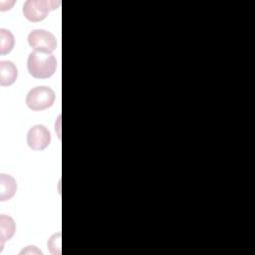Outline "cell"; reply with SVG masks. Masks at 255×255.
<instances>
[{
    "instance_id": "1",
    "label": "cell",
    "mask_w": 255,
    "mask_h": 255,
    "mask_svg": "<svg viewBox=\"0 0 255 255\" xmlns=\"http://www.w3.org/2000/svg\"><path fill=\"white\" fill-rule=\"evenodd\" d=\"M29 74L36 79H47L54 75L57 69V60L54 55L32 52L27 59Z\"/></svg>"
},
{
    "instance_id": "2",
    "label": "cell",
    "mask_w": 255,
    "mask_h": 255,
    "mask_svg": "<svg viewBox=\"0 0 255 255\" xmlns=\"http://www.w3.org/2000/svg\"><path fill=\"white\" fill-rule=\"evenodd\" d=\"M60 1L53 0H27L23 5V15L30 22H40L44 20L50 11L60 6Z\"/></svg>"
},
{
    "instance_id": "3",
    "label": "cell",
    "mask_w": 255,
    "mask_h": 255,
    "mask_svg": "<svg viewBox=\"0 0 255 255\" xmlns=\"http://www.w3.org/2000/svg\"><path fill=\"white\" fill-rule=\"evenodd\" d=\"M56 99L54 91L45 86H39L31 89L25 99L26 106L35 112L44 111L53 106Z\"/></svg>"
},
{
    "instance_id": "4",
    "label": "cell",
    "mask_w": 255,
    "mask_h": 255,
    "mask_svg": "<svg viewBox=\"0 0 255 255\" xmlns=\"http://www.w3.org/2000/svg\"><path fill=\"white\" fill-rule=\"evenodd\" d=\"M28 44L36 52L51 54L57 48V39L49 31L44 29L32 30L28 35Z\"/></svg>"
},
{
    "instance_id": "5",
    "label": "cell",
    "mask_w": 255,
    "mask_h": 255,
    "mask_svg": "<svg viewBox=\"0 0 255 255\" xmlns=\"http://www.w3.org/2000/svg\"><path fill=\"white\" fill-rule=\"evenodd\" d=\"M51 142V133L43 125L33 126L27 133V144L33 150H43Z\"/></svg>"
},
{
    "instance_id": "6",
    "label": "cell",
    "mask_w": 255,
    "mask_h": 255,
    "mask_svg": "<svg viewBox=\"0 0 255 255\" xmlns=\"http://www.w3.org/2000/svg\"><path fill=\"white\" fill-rule=\"evenodd\" d=\"M18 77V69L11 61H0V85L8 87L15 83Z\"/></svg>"
},
{
    "instance_id": "7",
    "label": "cell",
    "mask_w": 255,
    "mask_h": 255,
    "mask_svg": "<svg viewBox=\"0 0 255 255\" xmlns=\"http://www.w3.org/2000/svg\"><path fill=\"white\" fill-rule=\"evenodd\" d=\"M17 191V182L9 174H0V201L11 199Z\"/></svg>"
},
{
    "instance_id": "8",
    "label": "cell",
    "mask_w": 255,
    "mask_h": 255,
    "mask_svg": "<svg viewBox=\"0 0 255 255\" xmlns=\"http://www.w3.org/2000/svg\"><path fill=\"white\" fill-rule=\"evenodd\" d=\"M15 231H16V224L14 219L9 215L1 214L0 215V242H1L0 251H2L5 241L10 240L14 236Z\"/></svg>"
},
{
    "instance_id": "9",
    "label": "cell",
    "mask_w": 255,
    "mask_h": 255,
    "mask_svg": "<svg viewBox=\"0 0 255 255\" xmlns=\"http://www.w3.org/2000/svg\"><path fill=\"white\" fill-rule=\"evenodd\" d=\"M15 45V38L10 30L0 29V54L6 55L10 53Z\"/></svg>"
},
{
    "instance_id": "10",
    "label": "cell",
    "mask_w": 255,
    "mask_h": 255,
    "mask_svg": "<svg viewBox=\"0 0 255 255\" xmlns=\"http://www.w3.org/2000/svg\"><path fill=\"white\" fill-rule=\"evenodd\" d=\"M48 248L53 255H60L61 254V233L53 234L50 239L48 240Z\"/></svg>"
},
{
    "instance_id": "11",
    "label": "cell",
    "mask_w": 255,
    "mask_h": 255,
    "mask_svg": "<svg viewBox=\"0 0 255 255\" xmlns=\"http://www.w3.org/2000/svg\"><path fill=\"white\" fill-rule=\"evenodd\" d=\"M20 254H40L42 255L43 252L37 249L36 246H27L25 249H23Z\"/></svg>"
}]
</instances>
